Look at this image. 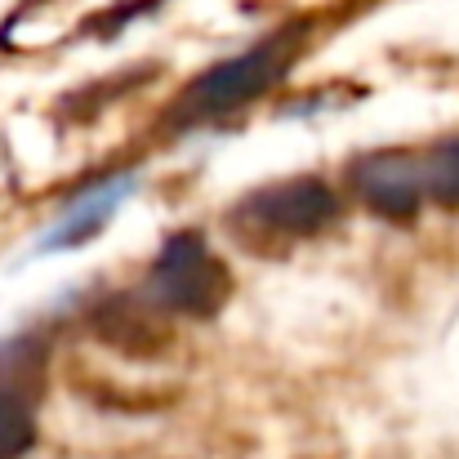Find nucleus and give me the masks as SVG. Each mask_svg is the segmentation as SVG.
Returning a JSON list of instances; mask_svg holds the SVG:
<instances>
[{"label": "nucleus", "instance_id": "3", "mask_svg": "<svg viewBox=\"0 0 459 459\" xmlns=\"http://www.w3.org/2000/svg\"><path fill=\"white\" fill-rule=\"evenodd\" d=\"M334 214H339V196L321 178H286L250 192L237 205V219H250L255 228L277 237H316L321 228L334 223Z\"/></svg>", "mask_w": 459, "mask_h": 459}, {"label": "nucleus", "instance_id": "5", "mask_svg": "<svg viewBox=\"0 0 459 459\" xmlns=\"http://www.w3.org/2000/svg\"><path fill=\"white\" fill-rule=\"evenodd\" d=\"M352 183L361 201L384 214V219H415L429 183H424V160L406 152H370L352 165Z\"/></svg>", "mask_w": 459, "mask_h": 459}, {"label": "nucleus", "instance_id": "1", "mask_svg": "<svg viewBox=\"0 0 459 459\" xmlns=\"http://www.w3.org/2000/svg\"><path fill=\"white\" fill-rule=\"evenodd\" d=\"M232 295V273L201 241V232H174L152 264L148 299L178 316H214Z\"/></svg>", "mask_w": 459, "mask_h": 459}, {"label": "nucleus", "instance_id": "2", "mask_svg": "<svg viewBox=\"0 0 459 459\" xmlns=\"http://www.w3.org/2000/svg\"><path fill=\"white\" fill-rule=\"evenodd\" d=\"M286 72V40H268L250 54H237L219 67H210L201 81L187 85V94L178 99V121H205V117H228L237 108H246L250 99H259L264 90H273Z\"/></svg>", "mask_w": 459, "mask_h": 459}, {"label": "nucleus", "instance_id": "7", "mask_svg": "<svg viewBox=\"0 0 459 459\" xmlns=\"http://www.w3.org/2000/svg\"><path fill=\"white\" fill-rule=\"evenodd\" d=\"M90 325H94V334H99L108 348H117V352H126V357H152V352L165 348V339H169V330H165L139 299H130V295L103 299V304L94 307Z\"/></svg>", "mask_w": 459, "mask_h": 459}, {"label": "nucleus", "instance_id": "6", "mask_svg": "<svg viewBox=\"0 0 459 459\" xmlns=\"http://www.w3.org/2000/svg\"><path fill=\"white\" fill-rule=\"evenodd\" d=\"M130 192H134V178L130 174H121V178H108V183H99V187H90V192H81L58 219H54V228L40 237V250H67V246H85L90 237H99L103 228H108V219L130 201Z\"/></svg>", "mask_w": 459, "mask_h": 459}, {"label": "nucleus", "instance_id": "4", "mask_svg": "<svg viewBox=\"0 0 459 459\" xmlns=\"http://www.w3.org/2000/svg\"><path fill=\"white\" fill-rule=\"evenodd\" d=\"M45 352L13 343L0 361V459H22L36 442V388Z\"/></svg>", "mask_w": 459, "mask_h": 459}, {"label": "nucleus", "instance_id": "8", "mask_svg": "<svg viewBox=\"0 0 459 459\" xmlns=\"http://www.w3.org/2000/svg\"><path fill=\"white\" fill-rule=\"evenodd\" d=\"M424 183L433 201L459 205V139H446L424 156Z\"/></svg>", "mask_w": 459, "mask_h": 459}]
</instances>
